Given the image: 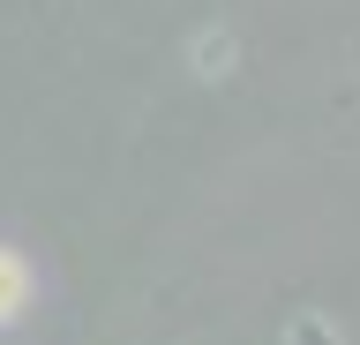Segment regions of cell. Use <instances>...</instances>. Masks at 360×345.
<instances>
[{"instance_id": "obj_1", "label": "cell", "mask_w": 360, "mask_h": 345, "mask_svg": "<svg viewBox=\"0 0 360 345\" xmlns=\"http://www.w3.org/2000/svg\"><path fill=\"white\" fill-rule=\"evenodd\" d=\"M30 308V263H22L15 248H0V330Z\"/></svg>"}, {"instance_id": "obj_2", "label": "cell", "mask_w": 360, "mask_h": 345, "mask_svg": "<svg viewBox=\"0 0 360 345\" xmlns=\"http://www.w3.org/2000/svg\"><path fill=\"white\" fill-rule=\"evenodd\" d=\"M292 345H338V330L323 315H300V323H292Z\"/></svg>"}]
</instances>
